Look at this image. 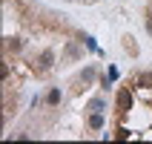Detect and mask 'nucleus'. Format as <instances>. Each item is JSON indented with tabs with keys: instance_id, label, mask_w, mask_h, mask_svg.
<instances>
[{
	"instance_id": "f03ea898",
	"label": "nucleus",
	"mask_w": 152,
	"mask_h": 144,
	"mask_svg": "<svg viewBox=\"0 0 152 144\" xmlns=\"http://www.w3.org/2000/svg\"><path fill=\"white\" fill-rule=\"evenodd\" d=\"M52 61H55V52H43L40 58H37V69H49Z\"/></svg>"
},
{
	"instance_id": "423d86ee",
	"label": "nucleus",
	"mask_w": 152,
	"mask_h": 144,
	"mask_svg": "<svg viewBox=\"0 0 152 144\" xmlns=\"http://www.w3.org/2000/svg\"><path fill=\"white\" fill-rule=\"evenodd\" d=\"M89 124H92V127H101V124H103V118H101V115H92V121H89Z\"/></svg>"
},
{
	"instance_id": "f257e3e1",
	"label": "nucleus",
	"mask_w": 152,
	"mask_h": 144,
	"mask_svg": "<svg viewBox=\"0 0 152 144\" xmlns=\"http://www.w3.org/2000/svg\"><path fill=\"white\" fill-rule=\"evenodd\" d=\"M115 101H118V110H121V112H126L129 107H132V92H129V89H121Z\"/></svg>"
},
{
	"instance_id": "20e7f679",
	"label": "nucleus",
	"mask_w": 152,
	"mask_h": 144,
	"mask_svg": "<svg viewBox=\"0 0 152 144\" xmlns=\"http://www.w3.org/2000/svg\"><path fill=\"white\" fill-rule=\"evenodd\" d=\"M124 46H126V52H132V55H138V46L132 43V38H126V43H124Z\"/></svg>"
},
{
	"instance_id": "0eeeda50",
	"label": "nucleus",
	"mask_w": 152,
	"mask_h": 144,
	"mask_svg": "<svg viewBox=\"0 0 152 144\" xmlns=\"http://www.w3.org/2000/svg\"><path fill=\"white\" fill-rule=\"evenodd\" d=\"M146 29H149V35H152V17H149V20H146Z\"/></svg>"
},
{
	"instance_id": "39448f33",
	"label": "nucleus",
	"mask_w": 152,
	"mask_h": 144,
	"mask_svg": "<svg viewBox=\"0 0 152 144\" xmlns=\"http://www.w3.org/2000/svg\"><path fill=\"white\" fill-rule=\"evenodd\" d=\"M60 101V92H58V89H52V92H49V104H58Z\"/></svg>"
},
{
	"instance_id": "7ed1b4c3",
	"label": "nucleus",
	"mask_w": 152,
	"mask_h": 144,
	"mask_svg": "<svg viewBox=\"0 0 152 144\" xmlns=\"http://www.w3.org/2000/svg\"><path fill=\"white\" fill-rule=\"evenodd\" d=\"M138 86H152V75H141L138 78Z\"/></svg>"
}]
</instances>
